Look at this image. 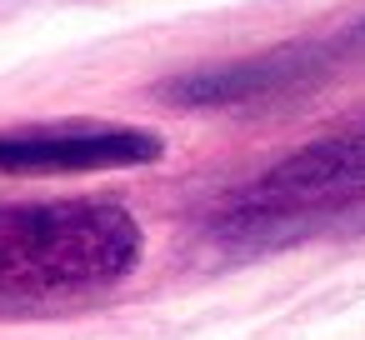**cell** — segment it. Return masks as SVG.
<instances>
[{
    "label": "cell",
    "mask_w": 365,
    "mask_h": 340,
    "mask_svg": "<svg viewBox=\"0 0 365 340\" xmlns=\"http://www.w3.org/2000/svg\"><path fill=\"white\" fill-rule=\"evenodd\" d=\"M355 200H365V120L285 155L280 165L240 185L210 215V235L225 250H265L325 225Z\"/></svg>",
    "instance_id": "2"
},
{
    "label": "cell",
    "mask_w": 365,
    "mask_h": 340,
    "mask_svg": "<svg viewBox=\"0 0 365 340\" xmlns=\"http://www.w3.org/2000/svg\"><path fill=\"white\" fill-rule=\"evenodd\" d=\"M140 225L120 200L0 205V310L76 300L140 265Z\"/></svg>",
    "instance_id": "1"
},
{
    "label": "cell",
    "mask_w": 365,
    "mask_h": 340,
    "mask_svg": "<svg viewBox=\"0 0 365 340\" xmlns=\"http://www.w3.org/2000/svg\"><path fill=\"white\" fill-rule=\"evenodd\" d=\"M360 36H340V41H295V46H275L265 56L250 61H230V66H205L175 81H160V101L165 105H185V110H235V105H260V101H280L295 91H310L325 71H335L345 61V51H355Z\"/></svg>",
    "instance_id": "3"
},
{
    "label": "cell",
    "mask_w": 365,
    "mask_h": 340,
    "mask_svg": "<svg viewBox=\"0 0 365 340\" xmlns=\"http://www.w3.org/2000/svg\"><path fill=\"white\" fill-rule=\"evenodd\" d=\"M165 140L135 125H36L0 130V175H91V170H130L160 160Z\"/></svg>",
    "instance_id": "4"
}]
</instances>
